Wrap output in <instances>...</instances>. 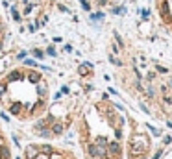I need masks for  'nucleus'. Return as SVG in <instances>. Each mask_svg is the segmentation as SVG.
<instances>
[{
    "label": "nucleus",
    "instance_id": "nucleus-1",
    "mask_svg": "<svg viewBox=\"0 0 172 159\" xmlns=\"http://www.w3.org/2000/svg\"><path fill=\"white\" fill-rule=\"evenodd\" d=\"M6 87L17 89L15 91L0 92V104L2 107L17 118H39L48 107L50 87L48 81L37 71V63L26 59L22 67H15L2 78Z\"/></svg>",
    "mask_w": 172,
    "mask_h": 159
},
{
    "label": "nucleus",
    "instance_id": "nucleus-2",
    "mask_svg": "<svg viewBox=\"0 0 172 159\" xmlns=\"http://www.w3.org/2000/svg\"><path fill=\"white\" fill-rule=\"evenodd\" d=\"M154 11L159 24L172 35V0H154Z\"/></svg>",
    "mask_w": 172,
    "mask_h": 159
},
{
    "label": "nucleus",
    "instance_id": "nucleus-3",
    "mask_svg": "<svg viewBox=\"0 0 172 159\" xmlns=\"http://www.w3.org/2000/svg\"><path fill=\"white\" fill-rule=\"evenodd\" d=\"M6 39H7V21H6V17L2 15V11H0V52L4 50Z\"/></svg>",
    "mask_w": 172,
    "mask_h": 159
}]
</instances>
